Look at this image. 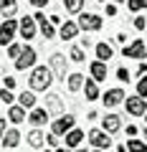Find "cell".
<instances>
[{"label": "cell", "instance_id": "cell-27", "mask_svg": "<svg viewBox=\"0 0 147 152\" xmlns=\"http://www.w3.org/2000/svg\"><path fill=\"white\" fill-rule=\"evenodd\" d=\"M81 84H84V79H81L79 74L69 76V89H71V91H79V89H81Z\"/></svg>", "mask_w": 147, "mask_h": 152}, {"label": "cell", "instance_id": "cell-3", "mask_svg": "<svg viewBox=\"0 0 147 152\" xmlns=\"http://www.w3.org/2000/svg\"><path fill=\"white\" fill-rule=\"evenodd\" d=\"M33 64H36V51H33V48H23L20 56H18V61H15V69L18 71H26V69H31Z\"/></svg>", "mask_w": 147, "mask_h": 152}, {"label": "cell", "instance_id": "cell-34", "mask_svg": "<svg viewBox=\"0 0 147 152\" xmlns=\"http://www.w3.org/2000/svg\"><path fill=\"white\" fill-rule=\"evenodd\" d=\"M135 28H140V31L147 28V20H145V18H135Z\"/></svg>", "mask_w": 147, "mask_h": 152}, {"label": "cell", "instance_id": "cell-21", "mask_svg": "<svg viewBox=\"0 0 147 152\" xmlns=\"http://www.w3.org/2000/svg\"><path fill=\"white\" fill-rule=\"evenodd\" d=\"M119 117H117V114H109V117H104V129H107V132H117V129H119Z\"/></svg>", "mask_w": 147, "mask_h": 152}, {"label": "cell", "instance_id": "cell-25", "mask_svg": "<svg viewBox=\"0 0 147 152\" xmlns=\"http://www.w3.org/2000/svg\"><path fill=\"white\" fill-rule=\"evenodd\" d=\"M84 91H86V99H97L99 96V89H97V81H86V86H84Z\"/></svg>", "mask_w": 147, "mask_h": 152}, {"label": "cell", "instance_id": "cell-36", "mask_svg": "<svg viewBox=\"0 0 147 152\" xmlns=\"http://www.w3.org/2000/svg\"><path fill=\"white\" fill-rule=\"evenodd\" d=\"M5 86H8V89L15 86V79H13V76H5Z\"/></svg>", "mask_w": 147, "mask_h": 152}, {"label": "cell", "instance_id": "cell-30", "mask_svg": "<svg viewBox=\"0 0 147 152\" xmlns=\"http://www.w3.org/2000/svg\"><path fill=\"white\" fill-rule=\"evenodd\" d=\"M137 94H140V96H147V76L140 79V84H137Z\"/></svg>", "mask_w": 147, "mask_h": 152}, {"label": "cell", "instance_id": "cell-37", "mask_svg": "<svg viewBox=\"0 0 147 152\" xmlns=\"http://www.w3.org/2000/svg\"><path fill=\"white\" fill-rule=\"evenodd\" d=\"M31 3H33L36 8H43V5H48V0H31Z\"/></svg>", "mask_w": 147, "mask_h": 152}, {"label": "cell", "instance_id": "cell-6", "mask_svg": "<svg viewBox=\"0 0 147 152\" xmlns=\"http://www.w3.org/2000/svg\"><path fill=\"white\" fill-rule=\"evenodd\" d=\"M89 142H91L97 150H109V147H112V140H109L104 132H99V129H91V132H89Z\"/></svg>", "mask_w": 147, "mask_h": 152}, {"label": "cell", "instance_id": "cell-10", "mask_svg": "<svg viewBox=\"0 0 147 152\" xmlns=\"http://www.w3.org/2000/svg\"><path fill=\"white\" fill-rule=\"evenodd\" d=\"M36 23H38L36 18H23L20 20V36L26 38V41H31V38L36 36Z\"/></svg>", "mask_w": 147, "mask_h": 152}, {"label": "cell", "instance_id": "cell-38", "mask_svg": "<svg viewBox=\"0 0 147 152\" xmlns=\"http://www.w3.org/2000/svg\"><path fill=\"white\" fill-rule=\"evenodd\" d=\"M5 134V119H0V137Z\"/></svg>", "mask_w": 147, "mask_h": 152}, {"label": "cell", "instance_id": "cell-29", "mask_svg": "<svg viewBox=\"0 0 147 152\" xmlns=\"http://www.w3.org/2000/svg\"><path fill=\"white\" fill-rule=\"evenodd\" d=\"M127 8L129 10H142V8H147V0H127Z\"/></svg>", "mask_w": 147, "mask_h": 152}, {"label": "cell", "instance_id": "cell-1", "mask_svg": "<svg viewBox=\"0 0 147 152\" xmlns=\"http://www.w3.org/2000/svg\"><path fill=\"white\" fill-rule=\"evenodd\" d=\"M28 81H31V89H33V91H46V89L51 86V71L46 69V66H36Z\"/></svg>", "mask_w": 147, "mask_h": 152}, {"label": "cell", "instance_id": "cell-24", "mask_svg": "<svg viewBox=\"0 0 147 152\" xmlns=\"http://www.w3.org/2000/svg\"><path fill=\"white\" fill-rule=\"evenodd\" d=\"M97 56L102 61H109V58H112V48H109L107 43H97Z\"/></svg>", "mask_w": 147, "mask_h": 152}, {"label": "cell", "instance_id": "cell-39", "mask_svg": "<svg viewBox=\"0 0 147 152\" xmlns=\"http://www.w3.org/2000/svg\"><path fill=\"white\" fill-rule=\"evenodd\" d=\"M117 3H127V0H117Z\"/></svg>", "mask_w": 147, "mask_h": 152}, {"label": "cell", "instance_id": "cell-12", "mask_svg": "<svg viewBox=\"0 0 147 152\" xmlns=\"http://www.w3.org/2000/svg\"><path fill=\"white\" fill-rule=\"evenodd\" d=\"M119 102H124V91H122V89H109V91L104 94V104H107V107H114V104H119Z\"/></svg>", "mask_w": 147, "mask_h": 152}, {"label": "cell", "instance_id": "cell-17", "mask_svg": "<svg viewBox=\"0 0 147 152\" xmlns=\"http://www.w3.org/2000/svg\"><path fill=\"white\" fill-rule=\"evenodd\" d=\"M36 20H38L41 33H43L46 38H53V23H51V20H46V15H43V13H38V15H36Z\"/></svg>", "mask_w": 147, "mask_h": 152}, {"label": "cell", "instance_id": "cell-7", "mask_svg": "<svg viewBox=\"0 0 147 152\" xmlns=\"http://www.w3.org/2000/svg\"><path fill=\"white\" fill-rule=\"evenodd\" d=\"M124 107H127V112H129L132 117H140V114H145L147 102H142V96H129L124 102Z\"/></svg>", "mask_w": 147, "mask_h": 152}, {"label": "cell", "instance_id": "cell-19", "mask_svg": "<svg viewBox=\"0 0 147 152\" xmlns=\"http://www.w3.org/2000/svg\"><path fill=\"white\" fill-rule=\"evenodd\" d=\"M8 117H10V122H15V124H20L23 119H26V107H10L8 109Z\"/></svg>", "mask_w": 147, "mask_h": 152}, {"label": "cell", "instance_id": "cell-4", "mask_svg": "<svg viewBox=\"0 0 147 152\" xmlns=\"http://www.w3.org/2000/svg\"><path fill=\"white\" fill-rule=\"evenodd\" d=\"M79 26H81V31H99L102 28V18L94 15V13H84L79 18Z\"/></svg>", "mask_w": 147, "mask_h": 152}, {"label": "cell", "instance_id": "cell-13", "mask_svg": "<svg viewBox=\"0 0 147 152\" xmlns=\"http://www.w3.org/2000/svg\"><path fill=\"white\" fill-rule=\"evenodd\" d=\"M46 109H48L51 114H61L64 112V104H61V99L56 96V94H48V96H46Z\"/></svg>", "mask_w": 147, "mask_h": 152}, {"label": "cell", "instance_id": "cell-5", "mask_svg": "<svg viewBox=\"0 0 147 152\" xmlns=\"http://www.w3.org/2000/svg\"><path fill=\"white\" fill-rule=\"evenodd\" d=\"M124 56H127V58H145V56H147L145 41H135V43L124 46Z\"/></svg>", "mask_w": 147, "mask_h": 152}, {"label": "cell", "instance_id": "cell-26", "mask_svg": "<svg viewBox=\"0 0 147 152\" xmlns=\"http://www.w3.org/2000/svg\"><path fill=\"white\" fill-rule=\"evenodd\" d=\"M64 5H66V10H69V13H79V10H81V5H84V0H64Z\"/></svg>", "mask_w": 147, "mask_h": 152}, {"label": "cell", "instance_id": "cell-16", "mask_svg": "<svg viewBox=\"0 0 147 152\" xmlns=\"http://www.w3.org/2000/svg\"><path fill=\"white\" fill-rule=\"evenodd\" d=\"M79 28H81V26H76V23H71V20H66L64 26H61V38H64V41H71V38L79 33Z\"/></svg>", "mask_w": 147, "mask_h": 152}, {"label": "cell", "instance_id": "cell-33", "mask_svg": "<svg viewBox=\"0 0 147 152\" xmlns=\"http://www.w3.org/2000/svg\"><path fill=\"white\" fill-rule=\"evenodd\" d=\"M0 99H3L5 104H10V102H13V94H10V89H8V86L3 89V91H0Z\"/></svg>", "mask_w": 147, "mask_h": 152}, {"label": "cell", "instance_id": "cell-11", "mask_svg": "<svg viewBox=\"0 0 147 152\" xmlns=\"http://www.w3.org/2000/svg\"><path fill=\"white\" fill-rule=\"evenodd\" d=\"M81 140H84L81 129H69L66 132V147H69V150H76V147L81 145Z\"/></svg>", "mask_w": 147, "mask_h": 152}, {"label": "cell", "instance_id": "cell-31", "mask_svg": "<svg viewBox=\"0 0 147 152\" xmlns=\"http://www.w3.org/2000/svg\"><path fill=\"white\" fill-rule=\"evenodd\" d=\"M20 46H18V43H10V48H8V56H10V58H18V56H20Z\"/></svg>", "mask_w": 147, "mask_h": 152}, {"label": "cell", "instance_id": "cell-23", "mask_svg": "<svg viewBox=\"0 0 147 152\" xmlns=\"http://www.w3.org/2000/svg\"><path fill=\"white\" fill-rule=\"evenodd\" d=\"M18 102H20L26 109H33V107H36V96H33V91H23L20 96H18Z\"/></svg>", "mask_w": 147, "mask_h": 152}, {"label": "cell", "instance_id": "cell-18", "mask_svg": "<svg viewBox=\"0 0 147 152\" xmlns=\"http://www.w3.org/2000/svg\"><path fill=\"white\" fill-rule=\"evenodd\" d=\"M91 76L97 79V81H104V79H107V66H104V61H102V58L91 64Z\"/></svg>", "mask_w": 147, "mask_h": 152}, {"label": "cell", "instance_id": "cell-9", "mask_svg": "<svg viewBox=\"0 0 147 152\" xmlns=\"http://www.w3.org/2000/svg\"><path fill=\"white\" fill-rule=\"evenodd\" d=\"M51 71L56 74V79H66V58L61 53L51 56Z\"/></svg>", "mask_w": 147, "mask_h": 152}, {"label": "cell", "instance_id": "cell-35", "mask_svg": "<svg viewBox=\"0 0 147 152\" xmlns=\"http://www.w3.org/2000/svg\"><path fill=\"white\" fill-rule=\"evenodd\" d=\"M117 76H119L122 81H127V79H129V71H127V69H119V71H117Z\"/></svg>", "mask_w": 147, "mask_h": 152}, {"label": "cell", "instance_id": "cell-14", "mask_svg": "<svg viewBox=\"0 0 147 152\" xmlns=\"http://www.w3.org/2000/svg\"><path fill=\"white\" fill-rule=\"evenodd\" d=\"M3 140V147H8V150H13V147H18V142H20V134H18L15 129H8L5 134L0 137Z\"/></svg>", "mask_w": 147, "mask_h": 152}, {"label": "cell", "instance_id": "cell-20", "mask_svg": "<svg viewBox=\"0 0 147 152\" xmlns=\"http://www.w3.org/2000/svg\"><path fill=\"white\" fill-rule=\"evenodd\" d=\"M0 10H3L5 18H13L15 10H18V3H15V0H0Z\"/></svg>", "mask_w": 147, "mask_h": 152}, {"label": "cell", "instance_id": "cell-2", "mask_svg": "<svg viewBox=\"0 0 147 152\" xmlns=\"http://www.w3.org/2000/svg\"><path fill=\"white\" fill-rule=\"evenodd\" d=\"M15 28H20V26H18L15 20H10V18H5V23L0 26V46H10Z\"/></svg>", "mask_w": 147, "mask_h": 152}, {"label": "cell", "instance_id": "cell-28", "mask_svg": "<svg viewBox=\"0 0 147 152\" xmlns=\"http://www.w3.org/2000/svg\"><path fill=\"white\" fill-rule=\"evenodd\" d=\"M127 150H135V152H145V150H147V142L132 140V142H127Z\"/></svg>", "mask_w": 147, "mask_h": 152}, {"label": "cell", "instance_id": "cell-32", "mask_svg": "<svg viewBox=\"0 0 147 152\" xmlns=\"http://www.w3.org/2000/svg\"><path fill=\"white\" fill-rule=\"evenodd\" d=\"M71 58L81 64V61H84V51H81V48H71Z\"/></svg>", "mask_w": 147, "mask_h": 152}, {"label": "cell", "instance_id": "cell-8", "mask_svg": "<svg viewBox=\"0 0 147 152\" xmlns=\"http://www.w3.org/2000/svg\"><path fill=\"white\" fill-rule=\"evenodd\" d=\"M69 129H74V117H71V114L59 117V119L53 122V127H51V132H53V134H66Z\"/></svg>", "mask_w": 147, "mask_h": 152}, {"label": "cell", "instance_id": "cell-15", "mask_svg": "<svg viewBox=\"0 0 147 152\" xmlns=\"http://www.w3.org/2000/svg\"><path fill=\"white\" fill-rule=\"evenodd\" d=\"M48 109H33L31 112V124H36V127H41V124H46L48 122Z\"/></svg>", "mask_w": 147, "mask_h": 152}, {"label": "cell", "instance_id": "cell-22", "mask_svg": "<svg viewBox=\"0 0 147 152\" xmlns=\"http://www.w3.org/2000/svg\"><path fill=\"white\" fill-rule=\"evenodd\" d=\"M43 142H46V140H43V134H41L38 129H33L31 134H28V145H31L33 150H41V147H43Z\"/></svg>", "mask_w": 147, "mask_h": 152}]
</instances>
